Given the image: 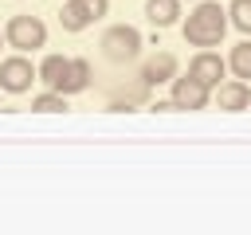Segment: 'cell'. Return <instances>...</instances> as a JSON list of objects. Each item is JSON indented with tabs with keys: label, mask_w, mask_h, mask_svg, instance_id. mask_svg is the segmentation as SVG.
Returning a JSON list of instances; mask_svg holds the SVG:
<instances>
[{
	"label": "cell",
	"mask_w": 251,
	"mask_h": 235,
	"mask_svg": "<svg viewBox=\"0 0 251 235\" xmlns=\"http://www.w3.org/2000/svg\"><path fill=\"white\" fill-rule=\"evenodd\" d=\"M227 8H220V0H196V8L184 20V43L188 47H220L227 35Z\"/></svg>",
	"instance_id": "1"
},
{
	"label": "cell",
	"mask_w": 251,
	"mask_h": 235,
	"mask_svg": "<svg viewBox=\"0 0 251 235\" xmlns=\"http://www.w3.org/2000/svg\"><path fill=\"white\" fill-rule=\"evenodd\" d=\"M141 47H145V39L133 24H114L102 31V55L110 63H133L141 55Z\"/></svg>",
	"instance_id": "2"
},
{
	"label": "cell",
	"mask_w": 251,
	"mask_h": 235,
	"mask_svg": "<svg viewBox=\"0 0 251 235\" xmlns=\"http://www.w3.org/2000/svg\"><path fill=\"white\" fill-rule=\"evenodd\" d=\"M4 39L16 51H39V47H47V24L39 16H24L20 12V16H12L4 24Z\"/></svg>",
	"instance_id": "3"
},
{
	"label": "cell",
	"mask_w": 251,
	"mask_h": 235,
	"mask_svg": "<svg viewBox=\"0 0 251 235\" xmlns=\"http://www.w3.org/2000/svg\"><path fill=\"white\" fill-rule=\"evenodd\" d=\"M31 82H39V67H31V59L24 51L0 63V90L4 94H27Z\"/></svg>",
	"instance_id": "4"
},
{
	"label": "cell",
	"mask_w": 251,
	"mask_h": 235,
	"mask_svg": "<svg viewBox=\"0 0 251 235\" xmlns=\"http://www.w3.org/2000/svg\"><path fill=\"white\" fill-rule=\"evenodd\" d=\"M169 98L176 110H204L212 102V86H204L196 74H176L169 82Z\"/></svg>",
	"instance_id": "5"
},
{
	"label": "cell",
	"mask_w": 251,
	"mask_h": 235,
	"mask_svg": "<svg viewBox=\"0 0 251 235\" xmlns=\"http://www.w3.org/2000/svg\"><path fill=\"white\" fill-rule=\"evenodd\" d=\"M188 74H196L204 86H220L224 78H227V59H220L212 47H200L196 55H192V63H188Z\"/></svg>",
	"instance_id": "6"
},
{
	"label": "cell",
	"mask_w": 251,
	"mask_h": 235,
	"mask_svg": "<svg viewBox=\"0 0 251 235\" xmlns=\"http://www.w3.org/2000/svg\"><path fill=\"white\" fill-rule=\"evenodd\" d=\"M176 70H180L176 55H173V51H157V55H149V59L141 63L137 78H141V82H149V86H165V82H173V78H176Z\"/></svg>",
	"instance_id": "7"
},
{
	"label": "cell",
	"mask_w": 251,
	"mask_h": 235,
	"mask_svg": "<svg viewBox=\"0 0 251 235\" xmlns=\"http://www.w3.org/2000/svg\"><path fill=\"white\" fill-rule=\"evenodd\" d=\"M216 102H220V110H251V86L243 82V78H224L220 86H216Z\"/></svg>",
	"instance_id": "8"
},
{
	"label": "cell",
	"mask_w": 251,
	"mask_h": 235,
	"mask_svg": "<svg viewBox=\"0 0 251 235\" xmlns=\"http://www.w3.org/2000/svg\"><path fill=\"white\" fill-rule=\"evenodd\" d=\"M145 20L153 27H173L180 20V0H145Z\"/></svg>",
	"instance_id": "9"
},
{
	"label": "cell",
	"mask_w": 251,
	"mask_h": 235,
	"mask_svg": "<svg viewBox=\"0 0 251 235\" xmlns=\"http://www.w3.org/2000/svg\"><path fill=\"white\" fill-rule=\"evenodd\" d=\"M67 70H71V55H47L39 63V82L47 90H59V82L67 78Z\"/></svg>",
	"instance_id": "10"
},
{
	"label": "cell",
	"mask_w": 251,
	"mask_h": 235,
	"mask_svg": "<svg viewBox=\"0 0 251 235\" xmlns=\"http://www.w3.org/2000/svg\"><path fill=\"white\" fill-rule=\"evenodd\" d=\"M90 86V63L86 59H71V70H67V78L59 82V94H82Z\"/></svg>",
	"instance_id": "11"
},
{
	"label": "cell",
	"mask_w": 251,
	"mask_h": 235,
	"mask_svg": "<svg viewBox=\"0 0 251 235\" xmlns=\"http://www.w3.org/2000/svg\"><path fill=\"white\" fill-rule=\"evenodd\" d=\"M227 70L235 74V78H251V35L247 39H239L235 47H231V55H227Z\"/></svg>",
	"instance_id": "12"
},
{
	"label": "cell",
	"mask_w": 251,
	"mask_h": 235,
	"mask_svg": "<svg viewBox=\"0 0 251 235\" xmlns=\"http://www.w3.org/2000/svg\"><path fill=\"white\" fill-rule=\"evenodd\" d=\"M59 24H63V31H86L94 20L82 12V4H78V0H67V4L59 8Z\"/></svg>",
	"instance_id": "13"
},
{
	"label": "cell",
	"mask_w": 251,
	"mask_h": 235,
	"mask_svg": "<svg viewBox=\"0 0 251 235\" xmlns=\"http://www.w3.org/2000/svg\"><path fill=\"white\" fill-rule=\"evenodd\" d=\"M31 110H35V114H63V110H67V94H59V90H43V94L31 98Z\"/></svg>",
	"instance_id": "14"
},
{
	"label": "cell",
	"mask_w": 251,
	"mask_h": 235,
	"mask_svg": "<svg viewBox=\"0 0 251 235\" xmlns=\"http://www.w3.org/2000/svg\"><path fill=\"white\" fill-rule=\"evenodd\" d=\"M227 20H231V27L251 35V0H231L227 4Z\"/></svg>",
	"instance_id": "15"
},
{
	"label": "cell",
	"mask_w": 251,
	"mask_h": 235,
	"mask_svg": "<svg viewBox=\"0 0 251 235\" xmlns=\"http://www.w3.org/2000/svg\"><path fill=\"white\" fill-rule=\"evenodd\" d=\"M149 90H153L149 82H141V78H133L129 86H122V90H118V98H126V102H133V106H137V102H149Z\"/></svg>",
	"instance_id": "16"
},
{
	"label": "cell",
	"mask_w": 251,
	"mask_h": 235,
	"mask_svg": "<svg viewBox=\"0 0 251 235\" xmlns=\"http://www.w3.org/2000/svg\"><path fill=\"white\" fill-rule=\"evenodd\" d=\"M82 4V12L90 16V20H102L106 12H110V0H78Z\"/></svg>",
	"instance_id": "17"
},
{
	"label": "cell",
	"mask_w": 251,
	"mask_h": 235,
	"mask_svg": "<svg viewBox=\"0 0 251 235\" xmlns=\"http://www.w3.org/2000/svg\"><path fill=\"white\" fill-rule=\"evenodd\" d=\"M4 43H8V39H4V31H0V47H4Z\"/></svg>",
	"instance_id": "18"
},
{
	"label": "cell",
	"mask_w": 251,
	"mask_h": 235,
	"mask_svg": "<svg viewBox=\"0 0 251 235\" xmlns=\"http://www.w3.org/2000/svg\"><path fill=\"white\" fill-rule=\"evenodd\" d=\"M0 94H4V90H0Z\"/></svg>",
	"instance_id": "19"
}]
</instances>
